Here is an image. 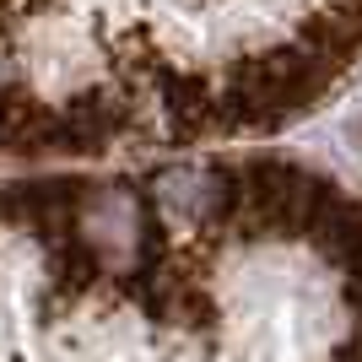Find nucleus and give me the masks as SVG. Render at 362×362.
Instances as JSON below:
<instances>
[{"label":"nucleus","instance_id":"2","mask_svg":"<svg viewBox=\"0 0 362 362\" xmlns=\"http://www.w3.org/2000/svg\"><path fill=\"white\" fill-rule=\"evenodd\" d=\"M163 108H168V119H173V136H179V141H195L200 130H211V119L222 114V98L211 92L206 76L163 71Z\"/></svg>","mask_w":362,"mask_h":362},{"label":"nucleus","instance_id":"1","mask_svg":"<svg viewBox=\"0 0 362 362\" xmlns=\"http://www.w3.org/2000/svg\"><path fill=\"white\" fill-rule=\"evenodd\" d=\"M54 124L60 108H44L28 87L0 92V151H54Z\"/></svg>","mask_w":362,"mask_h":362},{"label":"nucleus","instance_id":"3","mask_svg":"<svg viewBox=\"0 0 362 362\" xmlns=\"http://www.w3.org/2000/svg\"><path fill=\"white\" fill-rule=\"evenodd\" d=\"M49 265H54V292H65V298H81V292L98 281V255H92V243L71 238V233H60L54 238V255H49Z\"/></svg>","mask_w":362,"mask_h":362}]
</instances>
